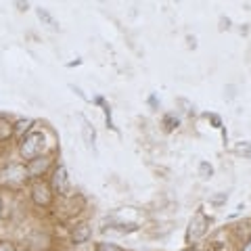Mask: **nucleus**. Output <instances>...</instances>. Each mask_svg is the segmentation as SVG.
Instances as JSON below:
<instances>
[{"instance_id": "obj_11", "label": "nucleus", "mask_w": 251, "mask_h": 251, "mask_svg": "<svg viewBox=\"0 0 251 251\" xmlns=\"http://www.w3.org/2000/svg\"><path fill=\"white\" fill-rule=\"evenodd\" d=\"M82 134H84V143L88 147H94V138H97V132H94V128L84 120V126H82Z\"/></svg>"}, {"instance_id": "obj_12", "label": "nucleus", "mask_w": 251, "mask_h": 251, "mask_svg": "<svg viewBox=\"0 0 251 251\" xmlns=\"http://www.w3.org/2000/svg\"><path fill=\"white\" fill-rule=\"evenodd\" d=\"M199 176H201L203 180L211 178V176H214V168H211L207 161H201V163H199Z\"/></svg>"}, {"instance_id": "obj_9", "label": "nucleus", "mask_w": 251, "mask_h": 251, "mask_svg": "<svg viewBox=\"0 0 251 251\" xmlns=\"http://www.w3.org/2000/svg\"><path fill=\"white\" fill-rule=\"evenodd\" d=\"M36 15H38V19L42 21V25H46V27H50L52 31H59V21L52 17V15L46 11V9H42V6H38L36 9Z\"/></svg>"}, {"instance_id": "obj_23", "label": "nucleus", "mask_w": 251, "mask_h": 251, "mask_svg": "<svg viewBox=\"0 0 251 251\" xmlns=\"http://www.w3.org/2000/svg\"><path fill=\"white\" fill-rule=\"evenodd\" d=\"M224 97H226V99H232V97H234V86H226Z\"/></svg>"}, {"instance_id": "obj_8", "label": "nucleus", "mask_w": 251, "mask_h": 251, "mask_svg": "<svg viewBox=\"0 0 251 251\" xmlns=\"http://www.w3.org/2000/svg\"><path fill=\"white\" fill-rule=\"evenodd\" d=\"M90 237H92L90 224H77L75 228L72 230V243L74 245H82V243H86Z\"/></svg>"}, {"instance_id": "obj_13", "label": "nucleus", "mask_w": 251, "mask_h": 251, "mask_svg": "<svg viewBox=\"0 0 251 251\" xmlns=\"http://www.w3.org/2000/svg\"><path fill=\"white\" fill-rule=\"evenodd\" d=\"M234 153L247 157V159H251V143H239L237 147H234Z\"/></svg>"}, {"instance_id": "obj_18", "label": "nucleus", "mask_w": 251, "mask_h": 251, "mask_svg": "<svg viewBox=\"0 0 251 251\" xmlns=\"http://www.w3.org/2000/svg\"><path fill=\"white\" fill-rule=\"evenodd\" d=\"M209 201L214 203V205H222V203L228 201V195H226V193H220V195H216V197H211Z\"/></svg>"}, {"instance_id": "obj_17", "label": "nucleus", "mask_w": 251, "mask_h": 251, "mask_svg": "<svg viewBox=\"0 0 251 251\" xmlns=\"http://www.w3.org/2000/svg\"><path fill=\"white\" fill-rule=\"evenodd\" d=\"M115 230H120V232H136L138 226L136 224H120V226H115Z\"/></svg>"}, {"instance_id": "obj_3", "label": "nucleus", "mask_w": 251, "mask_h": 251, "mask_svg": "<svg viewBox=\"0 0 251 251\" xmlns=\"http://www.w3.org/2000/svg\"><path fill=\"white\" fill-rule=\"evenodd\" d=\"M50 188L52 193L61 195V197H69V191H72V184H69V174L65 166H57L52 172L50 178Z\"/></svg>"}, {"instance_id": "obj_21", "label": "nucleus", "mask_w": 251, "mask_h": 251, "mask_svg": "<svg viewBox=\"0 0 251 251\" xmlns=\"http://www.w3.org/2000/svg\"><path fill=\"white\" fill-rule=\"evenodd\" d=\"M207 117L211 120V124H214V128H222V120H220L218 115H214V113H211V115H207Z\"/></svg>"}, {"instance_id": "obj_6", "label": "nucleus", "mask_w": 251, "mask_h": 251, "mask_svg": "<svg viewBox=\"0 0 251 251\" xmlns=\"http://www.w3.org/2000/svg\"><path fill=\"white\" fill-rule=\"evenodd\" d=\"M25 247L29 251H46L50 247V237L46 232H34L25 239Z\"/></svg>"}, {"instance_id": "obj_1", "label": "nucleus", "mask_w": 251, "mask_h": 251, "mask_svg": "<svg viewBox=\"0 0 251 251\" xmlns=\"http://www.w3.org/2000/svg\"><path fill=\"white\" fill-rule=\"evenodd\" d=\"M44 147H46L44 132H27L25 136H21L19 155H21V159L31 161V159H36V157H40L44 153Z\"/></svg>"}, {"instance_id": "obj_7", "label": "nucleus", "mask_w": 251, "mask_h": 251, "mask_svg": "<svg viewBox=\"0 0 251 251\" xmlns=\"http://www.w3.org/2000/svg\"><path fill=\"white\" fill-rule=\"evenodd\" d=\"M4 178L9 184H21L27 180V172H25V166H19V163H15V166H9V170L4 172Z\"/></svg>"}, {"instance_id": "obj_26", "label": "nucleus", "mask_w": 251, "mask_h": 251, "mask_svg": "<svg viewBox=\"0 0 251 251\" xmlns=\"http://www.w3.org/2000/svg\"><path fill=\"white\" fill-rule=\"evenodd\" d=\"M184 251H193V249H184Z\"/></svg>"}, {"instance_id": "obj_16", "label": "nucleus", "mask_w": 251, "mask_h": 251, "mask_svg": "<svg viewBox=\"0 0 251 251\" xmlns=\"http://www.w3.org/2000/svg\"><path fill=\"white\" fill-rule=\"evenodd\" d=\"M163 124H166V128L168 130H174V128H178V117H174V115H166L163 117Z\"/></svg>"}, {"instance_id": "obj_25", "label": "nucleus", "mask_w": 251, "mask_h": 251, "mask_svg": "<svg viewBox=\"0 0 251 251\" xmlns=\"http://www.w3.org/2000/svg\"><path fill=\"white\" fill-rule=\"evenodd\" d=\"M149 103H151V107H157V99L151 97V99H149Z\"/></svg>"}, {"instance_id": "obj_15", "label": "nucleus", "mask_w": 251, "mask_h": 251, "mask_svg": "<svg viewBox=\"0 0 251 251\" xmlns=\"http://www.w3.org/2000/svg\"><path fill=\"white\" fill-rule=\"evenodd\" d=\"M97 251H124L122 247H117L115 243H97Z\"/></svg>"}, {"instance_id": "obj_20", "label": "nucleus", "mask_w": 251, "mask_h": 251, "mask_svg": "<svg viewBox=\"0 0 251 251\" xmlns=\"http://www.w3.org/2000/svg\"><path fill=\"white\" fill-rule=\"evenodd\" d=\"M0 251H17V247L11 241H0Z\"/></svg>"}, {"instance_id": "obj_4", "label": "nucleus", "mask_w": 251, "mask_h": 251, "mask_svg": "<svg viewBox=\"0 0 251 251\" xmlns=\"http://www.w3.org/2000/svg\"><path fill=\"white\" fill-rule=\"evenodd\" d=\"M207 224H209V220L205 218V214L203 211H197V214L193 216V220H191V224H188V230H186V243H193L195 241H199L203 234H205V230H207Z\"/></svg>"}, {"instance_id": "obj_5", "label": "nucleus", "mask_w": 251, "mask_h": 251, "mask_svg": "<svg viewBox=\"0 0 251 251\" xmlns=\"http://www.w3.org/2000/svg\"><path fill=\"white\" fill-rule=\"evenodd\" d=\"M52 166V159L49 155H40V157H36V159H31L27 161V166H25V172H27V178L31 180H40L46 172H49V168Z\"/></svg>"}, {"instance_id": "obj_19", "label": "nucleus", "mask_w": 251, "mask_h": 251, "mask_svg": "<svg viewBox=\"0 0 251 251\" xmlns=\"http://www.w3.org/2000/svg\"><path fill=\"white\" fill-rule=\"evenodd\" d=\"M15 6H17L19 13H25L29 9V2H27V0H15Z\"/></svg>"}, {"instance_id": "obj_10", "label": "nucleus", "mask_w": 251, "mask_h": 251, "mask_svg": "<svg viewBox=\"0 0 251 251\" xmlns=\"http://www.w3.org/2000/svg\"><path fill=\"white\" fill-rule=\"evenodd\" d=\"M15 134V126L9 122V117L0 115V143H6Z\"/></svg>"}, {"instance_id": "obj_2", "label": "nucleus", "mask_w": 251, "mask_h": 251, "mask_svg": "<svg viewBox=\"0 0 251 251\" xmlns=\"http://www.w3.org/2000/svg\"><path fill=\"white\" fill-rule=\"evenodd\" d=\"M31 201H34V205L38 207H50L52 205V199H54V193L49 182H44V180H36L34 184H31Z\"/></svg>"}, {"instance_id": "obj_24", "label": "nucleus", "mask_w": 251, "mask_h": 251, "mask_svg": "<svg viewBox=\"0 0 251 251\" xmlns=\"http://www.w3.org/2000/svg\"><path fill=\"white\" fill-rule=\"evenodd\" d=\"M243 251H251V239L245 243V247H243Z\"/></svg>"}, {"instance_id": "obj_22", "label": "nucleus", "mask_w": 251, "mask_h": 251, "mask_svg": "<svg viewBox=\"0 0 251 251\" xmlns=\"http://www.w3.org/2000/svg\"><path fill=\"white\" fill-rule=\"evenodd\" d=\"M230 27V19L228 17H222L220 19V31H224V29H228Z\"/></svg>"}, {"instance_id": "obj_14", "label": "nucleus", "mask_w": 251, "mask_h": 251, "mask_svg": "<svg viewBox=\"0 0 251 251\" xmlns=\"http://www.w3.org/2000/svg\"><path fill=\"white\" fill-rule=\"evenodd\" d=\"M31 124H34V120H29V117H27V120H19L17 124H13L15 126V134H21L23 130H29Z\"/></svg>"}]
</instances>
